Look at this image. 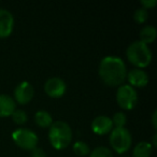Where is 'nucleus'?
Wrapping results in <instances>:
<instances>
[{"label":"nucleus","instance_id":"f257e3e1","mask_svg":"<svg viewBox=\"0 0 157 157\" xmlns=\"http://www.w3.org/2000/svg\"><path fill=\"white\" fill-rule=\"evenodd\" d=\"M98 73L105 84L109 86H120L127 75L126 65L117 56H105L99 63Z\"/></svg>","mask_w":157,"mask_h":157},{"label":"nucleus","instance_id":"f03ea898","mask_svg":"<svg viewBox=\"0 0 157 157\" xmlns=\"http://www.w3.org/2000/svg\"><path fill=\"white\" fill-rule=\"evenodd\" d=\"M48 140L51 144L56 150H63L72 140V130L69 124L63 121L53 122L48 129Z\"/></svg>","mask_w":157,"mask_h":157},{"label":"nucleus","instance_id":"7ed1b4c3","mask_svg":"<svg viewBox=\"0 0 157 157\" xmlns=\"http://www.w3.org/2000/svg\"><path fill=\"white\" fill-rule=\"evenodd\" d=\"M126 55L128 60L140 69L150 65L153 57L148 45L141 42L140 40L129 44L126 51Z\"/></svg>","mask_w":157,"mask_h":157},{"label":"nucleus","instance_id":"20e7f679","mask_svg":"<svg viewBox=\"0 0 157 157\" xmlns=\"http://www.w3.org/2000/svg\"><path fill=\"white\" fill-rule=\"evenodd\" d=\"M132 143L131 133L125 127L122 128H113L110 135V144L116 153L123 154L130 148Z\"/></svg>","mask_w":157,"mask_h":157},{"label":"nucleus","instance_id":"39448f33","mask_svg":"<svg viewBox=\"0 0 157 157\" xmlns=\"http://www.w3.org/2000/svg\"><path fill=\"white\" fill-rule=\"evenodd\" d=\"M115 98L118 105L124 110L133 109L138 102L137 90L129 84H122L118 86Z\"/></svg>","mask_w":157,"mask_h":157},{"label":"nucleus","instance_id":"423d86ee","mask_svg":"<svg viewBox=\"0 0 157 157\" xmlns=\"http://www.w3.org/2000/svg\"><path fill=\"white\" fill-rule=\"evenodd\" d=\"M12 139L14 143L24 150H33L37 147L38 144V136L35 131L28 128H18L12 132Z\"/></svg>","mask_w":157,"mask_h":157},{"label":"nucleus","instance_id":"0eeeda50","mask_svg":"<svg viewBox=\"0 0 157 157\" xmlns=\"http://www.w3.org/2000/svg\"><path fill=\"white\" fill-rule=\"evenodd\" d=\"M66 90H67V85H66L65 81L58 76H53V78H48L44 84V90H45L46 95H48L52 98L63 97L66 93Z\"/></svg>","mask_w":157,"mask_h":157},{"label":"nucleus","instance_id":"6e6552de","mask_svg":"<svg viewBox=\"0 0 157 157\" xmlns=\"http://www.w3.org/2000/svg\"><path fill=\"white\" fill-rule=\"evenodd\" d=\"M33 94H35V90L33 86L31 85L29 82L23 81L18 84L14 90V97L15 100L21 105H26L33 99Z\"/></svg>","mask_w":157,"mask_h":157},{"label":"nucleus","instance_id":"1a4fd4ad","mask_svg":"<svg viewBox=\"0 0 157 157\" xmlns=\"http://www.w3.org/2000/svg\"><path fill=\"white\" fill-rule=\"evenodd\" d=\"M13 14L7 9H0V38H7L13 31Z\"/></svg>","mask_w":157,"mask_h":157},{"label":"nucleus","instance_id":"9d476101","mask_svg":"<svg viewBox=\"0 0 157 157\" xmlns=\"http://www.w3.org/2000/svg\"><path fill=\"white\" fill-rule=\"evenodd\" d=\"M127 80L129 82L130 86H137V87H144L148 83V74L140 68L131 69L129 72H127L126 75Z\"/></svg>","mask_w":157,"mask_h":157},{"label":"nucleus","instance_id":"9b49d317","mask_svg":"<svg viewBox=\"0 0 157 157\" xmlns=\"http://www.w3.org/2000/svg\"><path fill=\"white\" fill-rule=\"evenodd\" d=\"M92 129L97 135H105L108 132H111L113 129V123L109 116L98 115L93 120Z\"/></svg>","mask_w":157,"mask_h":157},{"label":"nucleus","instance_id":"f8f14e48","mask_svg":"<svg viewBox=\"0 0 157 157\" xmlns=\"http://www.w3.org/2000/svg\"><path fill=\"white\" fill-rule=\"evenodd\" d=\"M16 110V102L11 96L7 94L0 95V117L12 115Z\"/></svg>","mask_w":157,"mask_h":157},{"label":"nucleus","instance_id":"ddd939ff","mask_svg":"<svg viewBox=\"0 0 157 157\" xmlns=\"http://www.w3.org/2000/svg\"><path fill=\"white\" fill-rule=\"evenodd\" d=\"M140 41L143 42L145 44L152 43L155 41L157 36V30L155 28V26L153 25H147V26H144L143 28L140 30Z\"/></svg>","mask_w":157,"mask_h":157},{"label":"nucleus","instance_id":"4468645a","mask_svg":"<svg viewBox=\"0 0 157 157\" xmlns=\"http://www.w3.org/2000/svg\"><path fill=\"white\" fill-rule=\"evenodd\" d=\"M153 146L150 142L141 141L133 147L132 157H150L152 154Z\"/></svg>","mask_w":157,"mask_h":157},{"label":"nucleus","instance_id":"2eb2a0df","mask_svg":"<svg viewBox=\"0 0 157 157\" xmlns=\"http://www.w3.org/2000/svg\"><path fill=\"white\" fill-rule=\"evenodd\" d=\"M35 122L38 126L42 127V128H48L53 124V117L48 111L45 110H39L37 113L35 114Z\"/></svg>","mask_w":157,"mask_h":157},{"label":"nucleus","instance_id":"dca6fc26","mask_svg":"<svg viewBox=\"0 0 157 157\" xmlns=\"http://www.w3.org/2000/svg\"><path fill=\"white\" fill-rule=\"evenodd\" d=\"M73 152L78 156H86L90 153V146L84 141H76L73 144Z\"/></svg>","mask_w":157,"mask_h":157},{"label":"nucleus","instance_id":"f3484780","mask_svg":"<svg viewBox=\"0 0 157 157\" xmlns=\"http://www.w3.org/2000/svg\"><path fill=\"white\" fill-rule=\"evenodd\" d=\"M90 157H113V153L109 147L97 146L90 153Z\"/></svg>","mask_w":157,"mask_h":157},{"label":"nucleus","instance_id":"a211bd4d","mask_svg":"<svg viewBox=\"0 0 157 157\" xmlns=\"http://www.w3.org/2000/svg\"><path fill=\"white\" fill-rule=\"evenodd\" d=\"M111 120L112 123H113L114 128H122V127H125V125H126L127 116L124 112H116Z\"/></svg>","mask_w":157,"mask_h":157},{"label":"nucleus","instance_id":"6ab92c4d","mask_svg":"<svg viewBox=\"0 0 157 157\" xmlns=\"http://www.w3.org/2000/svg\"><path fill=\"white\" fill-rule=\"evenodd\" d=\"M12 118H13L14 123H16V124H18V125H23L27 122L28 116H27L26 112H25L24 110L18 109V110H15V111L12 113Z\"/></svg>","mask_w":157,"mask_h":157},{"label":"nucleus","instance_id":"aec40b11","mask_svg":"<svg viewBox=\"0 0 157 157\" xmlns=\"http://www.w3.org/2000/svg\"><path fill=\"white\" fill-rule=\"evenodd\" d=\"M147 17H148V12L144 8H139L133 13V18H135V21L138 24H143L147 20Z\"/></svg>","mask_w":157,"mask_h":157},{"label":"nucleus","instance_id":"412c9836","mask_svg":"<svg viewBox=\"0 0 157 157\" xmlns=\"http://www.w3.org/2000/svg\"><path fill=\"white\" fill-rule=\"evenodd\" d=\"M140 3L142 5V8L147 10V9H152V8H154L156 6L157 0H141Z\"/></svg>","mask_w":157,"mask_h":157},{"label":"nucleus","instance_id":"4be33fe9","mask_svg":"<svg viewBox=\"0 0 157 157\" xmlns=\"http://www.w3.org/2000/svg\"><path fill=\"white\" fill-rule=\"evenodd\" d=\"M31 157H46V154L42 148L35 147L31 150Z\"/></svg>","mask_w":157,"mask_h":157},{"label":"nucleus","instance_id":"5701e85b","mask_svg":"<svg viewBox=\"0 0 157 157\" xmlns=\"http://www.w3.org/2000/svg\"><path fill=\"white\" fill-rule=\"evenodd\" d=\"M152 124H153V127L155 129L157 128V110H154L153 112V115H152Z\"/></svg>","mask_w":157,"mask_h":157},{"label":"nucleus","instance_id":"b1692460","mask_svg":"<svg viewBox=\"0 0 157 157\" xmlns=\"http://www.w3.org/2000/svg\"><path fill=\"white\" fill-rule=\"evenodd\" d=\"M156 139H157V135H156V133H154V136H153V143H151V144H152V146H156L157 145Z\"/></svg>","mask_w":157,"mask_h":157}]
</instances>
